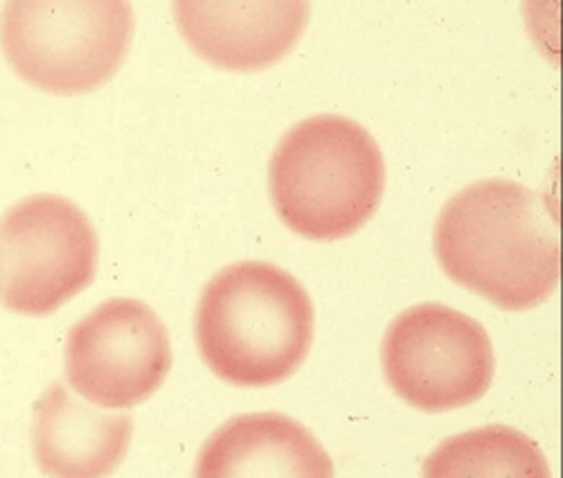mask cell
<instances>
[{
    "label": "cell",
    "mask_w": 563,
    "mask_h": 478,
    "mask_svg": "<svg viewBox=\"0 0 563 478\" xmlns=\"http://www.w3.org/2000/svg\"><path fill=\"white\" fill-rule=\"evenodd\" d=\"M435 256L464 290L505 312H526L552 296L561 249L554 208L507 178L466 185L442 208Z\"/></svg>",
    "instance_id": "cell-1"
},
{
    "label": "cell",
    "mask_w": 563,
    "mask_h": 478,
    "mask_svg": "<svg viewBox=\"0 0 563 478\" xmlns=\"http://www.w3.org/2000/svg\"><path fill=\"white\" fill-rule=\"evenodd\" d=\"M195 337L206 366L238 389L289 379L313 341V303L305 286L268 262H238L203 290Z\"/></svg>",
    "instance_id": "cell-2"
},
{
    "label": "cell",
    "mask_w": 563,
    "mask_h": 478,
    "mask_svg": "<svg viewBox=\"0 0 563 478\" xmlns=\"http://www.w3.org/2000/svg\"><path fill=\"white\" fill-rule=\"evenodd\" d=\"M386 189L384 154L372 133L345 116L320 113L285 133L268 163L273 206L313 242L350 237L377 213Z\"/></svg>",
    "instance_id": "cell-3"
},
{
    "label": "cell",
    "mask_w": 563,
    "mask_h": 478,
    "mask_svg": "<svg viewBox=\"0 0 563 478\" xmlns=\"http://www.w3.org/2000/svg\"><path fill=\"white\" fill-rule=\"evenodd\" d=\"M133 28L122 0H14L0 17V47L30 86L84 95L120 70Z\"/></svg>",
    "instance_id": "cell-4"
},
{
    "label": "cell",
    "mask_w": 563,
    "mask_h": 478,
    "mask_svg": "<svg viewBox=\"0 0 563 478\" xmlns=\"http://www.w3.org/2000/svg\"><path fill=\"white\" fill-rule=\"evenodd\" d=\"M100 242L86 213L59 195H34L0 217V305L51 316L92 284Z\"/></svg>",
    "instance_id": "cell-5"
},
{
    "label": "cell",
    "mask_w": 563,
    "mask_h": 478,
    "mask_svg": "<svg viewBox=\"0 0 563 478\" xmlns=\"http://www.w3.org/2000/svg\"><path fill=\"white\" fill-rule=\"evenodd\" d=\"M382 361L390 389L424 413H446L478 402L496 372L487 329L440 303L401 312L386 332Z\"/></svg>",
    "instance_id": "cell-6"
},
{
    "label": "cell",
    "mask_w": 563,
    "mask_h": 478,
    "mask_svg": "<svg viewBox=\"0 0 563 478\" xmlns=\"http://www.w3.org/2000/svg\"><path fill=\"white\" fill-rule=\"evenodd\" d=\"M64 368L70 389L90 404L133 409L169 374L167 327L143 301L111 298L70 329Z\"/></svg>",
    "instance_id": "cell-7"
},
{
    "label": "cell",
    "mask_w": 563,
    "mask_h": 478,
    "mask_svg": "<svg viewBox=\"0 0 563 478\" xmlns=\"http://www.w3.org/2000/svg\"><path fill=\"white\" fill-rule=\"evenodd\" d=\"M176 25L192 51L225 70H264L287 57L300 41L309 3L296 0H178Z\"/></svg>",
    "instance_id": "cell-8"
},
{
    "label": "cell",
    "mask_w": 563,
    "mask_h": 478,
    "mask_svg": "<svg viewBox=\"0 0 563 478\" xmlns=\"http://www.w3.org/2000/svg\"><path fill=\"white\" fill-rule=\"evenodd\" d=\"M195 478H334V463L294 417L275 411L244 413L206 441Z\"/></svg>",
    "instance_id": "cell-9"
},
{
    "label": "cell",
    "mask_w": 563,
    "mask_h": 478,
    "mask_svg": "<svg viewBox=\"0 0 563 478\" xmlns=\"http://www.w3.org/2000/svg\"><path fill=\"white\" fill-rule=\"evenodd\" d=\"M131 436L129 413L88 406L62 381L34 404L32 454L51 478H109L126 458Z\"/></svg>",
    "instance_id": "cell-10"
},
{
    "label": "cell",
    "mask_w": 563,
    "mask_h": 478,
    "mask_svg": "<svg viewBox=\"0 0 563 478\" xmlns=\"http://www.w3.org/2000/svg\"><path fill=\"white\" fill-rule=\"evenodd\" d=\"M424 478H552L541 447L519 428L485 424L442 441Z\"/></svg>",
    "instance_id": "cell-11"
}]
</instances>
